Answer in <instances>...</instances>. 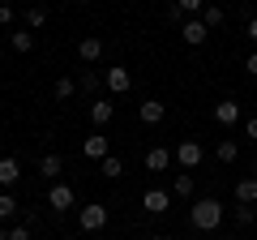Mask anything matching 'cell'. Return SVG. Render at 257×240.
I'll list each match as a JSON object with an SVG mask.
<instances>
[{
    "label": "cell",
    "instance_id": "1",
    "mask_svg": "<svg viewBox=\"0 0 257 240\" xmlns=\"http://www.w3.org/2000/svg\"><path fill=\"white\" fill-rule=\"evenodd\" d=\"M223 219H227V210H223L219 197H193V206H189V223H193L197 231H219Z\"/></svg>",
    "mask_w": 257,
    "mask_h": 240
},
{
    "label": "cell",
    "instance_id": "2",
    "mask_svg": "<svg viewBox=\"0 0 257 240\" xmlns=\"http://www.w3.org/2000/svg\"><path fill=\"white\" fill-rule=\"evenodd\" d=\"M77 227H82V231H103V227H107V206H103V202L77 206Z\"/></svg>",
    "mask_w": 257,
    "mask_h": 240
},
{
    "label": "cell",
    "instance_id": "3",
    "mask_svg": "<svg viewBox=\"0 0 257 240\" xmlns=\"http://www.w3.org/2000/svg\"><path fill=\"white\" fill-rule=\"evenodd\" d=\"M172 159L184 167V172H193V167H202V159H206V150H202V142H193V138H184L180 146L172 150Z\"/></svg>",
    "mask_w": 257,
    "mask_h": 240
},
{
    "label": "cell",
    "instance_id": "4",
    "mask_svg": "<svg viewBox=\"0 0 257 240\" xmlns=\"http://www.w3.org/2000/svg\"><path fill=\"white\" fill-rule=\"evenodd\" d=\"M47 206H52L56 214L73 210V206H77V189L73 185H52V189H47Z\"/></svg>",
    "mask_w": 257,
    "mask_h": 240
},
{
    "label": "cell",
    "instance_id": "5",
    "mask_svg": "<svg viewBox=\"0 0 257 240\" xmlns=\"http://www.w3.org/2000/svg\"><path fill=\"white\" fill-rule=\"evenodd\" d=\"M142 206H146V214H167L172 210V189H146Z\"/></svg>",
    "mask_w": 257,
    "mask_h": 240
},
{
    "label": "cell",
    "instance_id": "6",
    "mask_svg": "<svg viewBox=\"0 0 257 240\" xmlns=\"http://www.w3.org/2000/svg\"><path fill=\"white\" fill-rule=\"evenodd\" d=\"M138 120H142V125H150V129H155V125H163V120H167V103L142 99V103H138Z\"/></svg>",
    "mask_w": 257,
    "mask_h": 240
},
{
    "label": "cell",
    "instance_id": "7",
    "mask_svg": "<svg viewBox=\"0 0 257 240\" xmlns=\"http://www.w3.org/2000/svg\"><path fill=\"white\" fill-rule=\"evenodd\" d=\"M103 86H107L111 94H128V90H133V73L120 69V65H111L107 73H103Z\"/></svg>",
    "mask_w": 257,
    "mask_h": 240
},
{
    "label": "cell",
    "instance_id": "8",
    "mask_svg": "<svg viewBox=\"0 0 257 240\" xmlns=\"http://www.w3.org/2000/svg\"><path fill=\"white\" fill-rule=\"evenodd\" d=\"M180 39H184L189 47H202L206 39H210V30H206V22H202V18H189V22L180 26Z\"/></svg>",
    "mask_w": 257,
    "mask_h": 240
},
{
    "label": "cell",
    "instance_id": "9",
    "mask_svg": "<svg viewBox=\"0 0 257 240\" xmlns=\"http://www.w3.org/2000/svg\"><path fill=\"white\" fill-rule=\"evenodd\" d=\"M82 155H86V159H94V163H103V159L111 155V142L103 138V133H90V138L82 142Z\"/></svg>",
    "mask_w": 257,
    "mask_h": 240
},
{
    "label": "cell",
    "instance_id": "10",
    "mask_svg": "<svg viewBox=\"0 0 257 240\" xmlns=\"http://www.w3.org/2000/svg\"><path fill=\"white\" fill-rule=\"evenodd\" d=\"M18 180H22V163L13 155H5V159H0V193H9Z\"/></svg>",
    "mask_w": 257,
    "mask_h": 240
},
{
    "label": "cell",
    "instance_id": "11",
    "mask_svg": "<svg viewBox=\"0 0 257 240\" xmlns=\"http://www.w3.org/2000/svg\"><path fill=\"white\" fill-rule=\"evenodd\" d=\"M214 125H223V129L240 125V103H236V99H223V103H214Z\"/></svg>",
    "mask_w": 257,
    "mask_h": 240
},
{
    "label": "cell",
    "instance_id": "12",
    "mask_svg": "<svg viewBox=\"0 0 257 240\" xmlns=\"http://www.w3.org/2000/svg\"><path fill=\"white\" fill-rule=\"evenodd\" d=\"M90 120L99 125V129H103V125H111V120H116V103H111V99H94L90 103Z\"/></svg>",
    "mask_w": 257,
    "mask_h": 240
},
{
    "label": "cell",
    "instance_id": "13",
    "mask_svg": "<svg viewBox=\"0 0 257 240\" xmlns=\"http://www.w3.org/2000/svg\"><path fill=\"white\" fill-rule=\"evenodd\" d=\"M103 56V39H82V43H77V60H82V65H94V60H99Z\"/></svg>",
    "mask_w": 257,
    "mask_h": 240
},
{
    "label": "cell",
    "instance_id": "14",
    "mask_svg": "<svg viewBox=\"0 0 257 240\" xmlns=\"http://www.w3.org/2000/svg\"><path fill=\"white\" fill-rule=\"evenodd\" d=\"M193 193H197L193 176H189V172H176V180H172V197H180V202H193Z\"/></svg>",
    "mask_w": 257,
    "mask_h": 240
},
{
    "label": "cell",
    "instance_id": "15",
    "mask_svg": "<svg viewBox=\"0 0 257 240\" xmlns=\"http://www.w3.org/2000/svg\"><path fill=\"white\" fill-rule=\"evenodd\" d=\"M236 202H240V206H257V176L236 180Z\"/></svg>",
    "mask_w": 257,
    "mask_h": 240
},
{
    "label": "cell",
    "instance_id": "16",
    "mask_svg": "<svg viewBox=\"0 0 257 240\" xmlns=\"http://www.w3.org/2000/svg\"><path fill=\"white\" fill-rule=\"evenodd\" d=\"M167 163H172V150H163V146L146 150V172H167Z\"/></svg>",
    "mask_w": 257,
    "mask_h": 240
},
{
    "label": "cell",
    "instance_id": "17",
    "mask_svg": "<svg viewBox=\"0 0 257 240\" xmlns=\"http://www.w3.org/2000/svg\"><path fill=\"white\" fill-rule=\"evenodd\" d=\"M231 223L236 227H257V206H231Z\"/></svg>",
    "mask_w": 257,
    "mask_h": 240
},
{
    "label": "cell",
    "instance_id": "18",
    "mask_svg": "<svg viewBox=\"0 0 257 240\" xmlns=\"http://www.w3.org/2000/svg\"><path fill=\"white\" fill-rule=\"evenodd\" d=\"M214 159H219V163H236V159H240V142L236 138H223L219 146H214Z\"/></svg>",
    "mask_w": 257,
    "mask_h": 240
},
{
    "label": "cell",
    "instance_id": "19",
    "mask_svg": "<svg viewBox=\"0 0 257 240\" xmlns=\"http://www.w3.org/2000/svg\"><path fill=\"white\" fill-rule=\"evenodd\" d=\"M18 214H22L18 197H13V193H0V223H5V227H9V223L18 219Z\"/></svg>",
    "mask_w": 257,
    "mask_h": 240
},
{
    "label": "cell",
    "instance_id": "20",
    "mask_svg": "<svg viewBox=\"0 0 257 240\" xmlns=\"http://www.w3.org/2000/svg\"><path fill=\"white\" fill-rule=\"evenodd\" d=\"M9 47H13V52H22V56H26L30 47H35V30H26V26H22V30H13V35H9Z\"/></svg>",
    "mask_w": 257,
    "mask_h": 240
},
{
    "label": "cell",
    "instance_id": "21",
    "mask_svg": "<svg viewBox=\"0 0 257 240\" xmlns=\"http://www.w3.org/2000/svg\"><path fill=\"white\" fill-rule=\"evenodd\" d=\"M60 167H64L60 155H39V172H43L47 180H56V176H60Z\"/></svg>",
    "mask_w": 257,
    "mask_h": 240
},
{
    "label": "cell",
    "instance_id": "22",
    "mask_svg": "<svg viewBox=\"0 0 257 240\" xmlns=\"http://www.w3.org/2000/svg\"><path fill=\"white\" fill-rule=\"evenodd\" d=\"M202 22H206V30H219L223 22H227V13H223L219 5H206V9H202Z\"/></svg>",
    "mask_w": 257,
    "mask_h": 240
},
{
    "label": "cell",
    "instance_id": "23",
    "mask_svg": "<svg viewBox=\"0 0 257 240\" xmlns=\"http://www.w3.org/2000/svg\"><path fill=\"white\" fill-rule=\"evenodd\" d=\"M99 172L107 176V180H120V176H124V163H120L116 155H107V159H103V163H99Z\"/></svg>",
    "mask_w": 257,
    "mask_h": 240
},
{
    "label": "cell",
    "instance_id": "24",
    "mask_svg": "<svg viewBox=\"0 0 257 240\" xmlns=\"http://www.w3.org/2000/svg\"><path fill=\"white\" fill-rule=\"evenodd\" d=\"M52 94H56V99H73V94H77V82H73V77H60V82L52 86Z\"/></svg>",
    "mask_w": 257,
    "mask_h": 240
},
{
    "label": "cell",
    "instance_id": "25",
    "mask_svg": "<svg viewBox=\"0 0 257 240\" xmlns=\"http://www.w3.org/2000/svg\"><path fill=\"white\" fill-rule=\"evenodd\" d=\"M22 18H26V30H39V26L47 22V9H39V5H35V9H26Z\"/></svg>",
    "mask_w": 257,
    "mask_h": 240
},
{
    "label": "cell",
    "instance_id": "26",
    "mask_svg": "<svg viewBox=\"0 0 257 240\" xmlns=\"http://www.w3.org/2000/svg\"><path fill=\"white\" fill-rule=\"evenodd\" d=\"M99 86H103V77H99V73H82V90H86V94H94Z\"/></svg>",
    "mask_w": 257,
    "mask_h": 240
},
{
    "label": "cell",
    "instance_id": "27",
    "mask_svg": "<svg viewBox=\"0 0 257 240\" xmlns=\"http://www.w3.org/2000/svg\"><path fill=\"white\" fill-rule=\"evenodd\" d=\"M13 22H18V9L13 5H0V26H13Z\"/></svg>",
    "mask_w": 257,
    "mask_h": 240
},
{
    "label": "cell",
    "instance_id": "28",
    "mask_svg": "<svg viewBox=\"0 0 257 240\" xmlns=\"http://www.w3.org/2000/svg\"><path fill=\"white\" fill-rule=\"evenodd\" d=\"M9 240H30V227H26V223H18V227H9Z\"/></svg>",
    "mask_w": 257,
    "mask_h": 240
},
{
    "label": "cell",
    "instance_id": "29",
    "mask_svg": "<svg viewBox=\"0 0 257 240\" xmlns=\"http://www.w3.org/2000/svg\"><path fill=\"white\" fill-rule=\"evenodd\" d=\"M244 35H248V39H253V43H257V13H253V18H248V26H244Z\"/></svg>",
    "mask_w": 257,
    "mask_h": 240
},
{
    "label": "cell",
    "instance_id": "30",
    "mask_svg": "<svg viewBox=\"0 0 257 240\" xmlns=\"http://www.w3.org/2000/svg\"><path fill=\"white\" fill-rule=\"evenodd\" d=\"M244 69H248V77H257V52H253V56L244 60Z\"/></svg>",
    "mask_w": 257,
    "mask_h": 240
},
{
    "label": "cell",
    "instance_id": "31",
    "mask_svg": "<svg viewBox=\"0 0 257 240\" xmlns=\"http://www.w3.org/2000/svg\"><path fill=\"white\" fill-rule=\"evenodd\" d=\"M248 138L257 142V116H248Z\"/></svg>",
    "mask_w": 257,
    "mask_h": 240
},
{
    "label": "cell",
    "instance_id": "32",
    "mask_svg": "<svg viewBox=\"0 0 257 240\" xmlns=\"http://www.w3.org/2000/svg\"><path fill=\"white\" fill-rule=\"evenodd\" d=\"M0 240H9V227H5V223H0Z\"/></svg>",
    "mask_w": 257,
    "mask_h": 240
},
{
    "label": "cell",
    "instance_id": "33",
    "mask_svg": "<svg viewBox=\"0 0 257 240\" xmlns=\"http://www.w3.org/2000/svg\"><path fill=\"white\" fill-rule=\"evenodd\" d=\"M146 240H167V236H146Z\"/></svg>",
    "mask_w": 257,
    "mask_h": 240
},
{
    "label": "cell",
    "instance_id": "34",
    "mask_svg": "<svg viewBox=\"0 0 257 240\" xmlns=\"http://www.w3.org/2000/svg\"><path fill=\"white\" fill-rule=\"evenodd\" d=\"M253 176H257V159H253Z\"/></svg>",
    "mask_w": 257,
    "mask_h": 240
},
{
    "label": "cell",
    "instance_id": "35",
    "mask_svg": "<svg viewBox=\"0 0 257 240\" xmlns=\"http://www.w3.org/2000/svg\"><path fill=\"white\" fill-rule=\"evenodd\" d=\"M64 240H77V236H64Z\"/></svg>",
    "mask_w": 257,
    "mask_h": 240
},
{
    "label": "cell",
    "instance_id": "36",
    "mask_svg": "<svg viewBox=\"0 0 257 240\" xmlns=\"http://www.w3.org/2000/svg\"><path fill=\"white\" fill-rule=\"evenodd\" d=\"M253 240H257V231H253Z\"/></svg>",
    "mask_w": 257,
    "mask_h": 240
}]
</instances>
